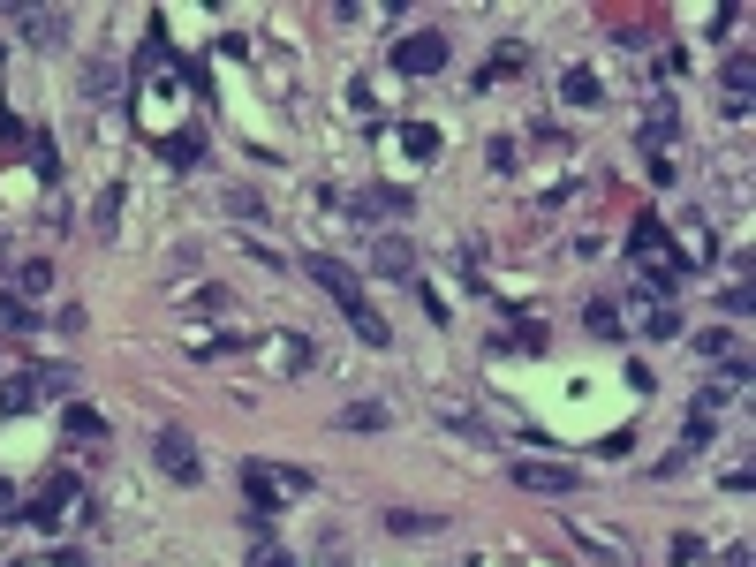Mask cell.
<instances>
[{
	"instance_id": "9c48e42d",
	"label": "cell",
	"mask_w": 756,
	"mask_h": 567,
	"mask_svg": "<svg viewBox=\"0 0 756 567\" xmlns=\"http://www.w3.org/2000/svg\"><path fill=\"white\" fill-rule=\"evenodd\" d=\"M356 220H409V189H363Z\"/></svg>"
},
{
	"instance_id": "5bb4252c",
	"label": "cell",
	"mask_w": 756,
	"mask_h": 567,
	"mask_svg": "<svg viewBox=\"0 0 756 567\" xmlns=\"http://www.w3.org/2000/svg\"><path fill=\"white\" fill-rule=\"evenodd\" d=\"M583 326L598 333V341H620V333H628V326H620V303H605V295H598V303L583 310Z\"/></svg>"
},
{
	"instance_id": "ac0fdd59",
	"label": "cell",
	"mask_w": 756,
	"mask_h": 567,
	"mask_svg": "<svg viewBox=\"0 0 756 567\" xmlns=\"http://www.w3.org/2000/svg\"><path fill=\"white\" fill-rule=\"evenodd\" d=\"M159 152H167V167H197V159H205V144H197V129H182V137H167Z\"/></svg>"
},
{
	"instance_id": "cb8c5ba5",
	"label": "cell",
	"mask_w": 756,
	"mask_h": 567,
	"mask_svg": "<svg viewBox=\"0 0 756 567\" xmlns=\"http://www.w3.org/2000/svg\"><path fill=\"white\" fill-rule=\"evenodd\" d=\"M401 144H409V159H424V167L439 159V137H431V129H401Z\"/></svg>"
},
{
	"instance_id": "7a4b0ae2",
	"label": "cell",
	"mask_w": 756,
	"mask_h": 567,
	"mask_svg": "<svg viewBox=\"0 0 756 567\" xmlns=\"http://www.w3.org/2000/svg\"><path fill=\"white\" fill-rule=\"evenodd\" d=\"M242 492H250V515H280L288 499H303L310 492V477L303 469H273V462H242Z\"/></svg>"
},
{
	"instance_id": "8fae6325",
	"label": "cell",
	"mask_w": 756,
	"mask_h": 567,
	"mask_svg": "<svg viewBox=\"0 0 756 567\" xmlns=\"http://www.w3.org/2000/svg\"><path fill=\"white\" fill-rule=\"evenodd\" d=\"M8 16H16L23 31L38 38V46H53V38H61V23H69V16H61V8H8Z\"/></svg>"
},
{
	"instance_id": "e0dca14e",
	"label": "cell",
	"mask_w": 756,
	"mask_h": 567,
	"mask_svg": "<svg viewBox=\"0 0 756 567\" xmlns=\"http://www.w3.org/2000/svg\"><path fill=\"white\" fill-rule=\"evenodd\" d=\"M31 401H46V394H38V378H8V394H0V416H23Z\"/></svg>"
},
{
	"instance_id": "7402d4cb",
	"label": "cell",
	"mask_w": 756,
	"mask_h": 567,
	"mask_svg": "<svg viewBox=\"0 0 756 567\" xmlns=\"http://www.w3.org/2000/svg\"><path fill=\"white\" fill-rule=\"evenodd\" d=\"M250 567H295V552H288V545H273V530H265L258 545H250Z\"/></svg>"
},
{
	"instance_id": "8992f818",
	"label": "cell",
	"mask_w": 756,
	"mask_h": 567,
	"mask_svg": "<svg viewBox=\"0 0 756 567\" xmlns=\"http://www.w3.org/2000/svg\"><path fill=\"white\" fill-rule=\"evenodd\" d=\"M152 447H159V469H167V477L197 484V454H189V439H182V431H159Z\"/></svg>"
},
{
	"instance_id": "d6986e66",
	"label": "cell",
	"mask_w": 756,
	"mask_h": 567,
	"mask_svg": "<svg viewBox=\"0 0 756 567\" xmlns=\"http://www.w3.org/2000/svg\"><path fill=\"white\" fill-rule=\"evenodd\" d=\"M386 530H394V537H431V530H439V515H409V507H394Z\"/></svg>"
},
{
	"instance_id": "4fadbf2b",
	"label": "cell",
	"mask_w": 756,
	"mask_h": 567,
	"mask_svg": "<svg viewBox=\"0 0 756 567\" xmlns=\"http://www.w3.org/2000/svg\"><path fill=\"white\" fill-rule=\"evenodd\" d=\"M386 424H394L386 401H356V409H341V431H386Z\"/></svg>"
},
{
	"instance_id": "9a60e30c",
	"label": "cell",
	"mask_w": 756,
	"mask_h": 567,
	"mask_svg": "<svg viewBox=\"0 0 756 567\" xmlns=\"http://www.w3.org/2000/svg\"><path fill=\"white\" fill-rule=\"evenodd\" d=\"M0 333H38V318H31V303H23L16 288L0 295Z\"/></svg>"
},
{
	"instance_id": "5b68a950",
	"label": "cell",
	"mask_w": 756,
	"mask_h": 567,
	"mask_svg": "<svg viewBox=\"0 0 756 567\" xmlns=\"http://www.w3.org/2000/svg\"><path fill=\"white\" fill-rule=\"evenodd\" d=\"M431 409L447 416V424L462 431V439H477V447H492V424H484V416L469 409V401H454V394H431Z\"/></svg>"
},
{
	"instance_id": "2e32d148",
	"label": "cell",
	"mask_w": 756,
	"mask_h": 567,
	"mask_svg": "<svg viewBox=\"0 0 756 567\" xmlns=\"http://www.w3.org/2000/svg\"><path fill=\"white\" fill-rule=\"evenodd\" d=\"M61 424L76 431V439H106V424H99V409H84V401H61Z\"/></svg>"
},
{
	"instance_id": "603a6c76",
	"label": "cell",
	"mask_w": 756,
	"mask_h": 567,
	"mask_svg": "<svg viewBox=\"0 0 756 567\" xmlns=\"http://www.w3.org/2000/svg\"><path fill=\"white\" fill-rule=\"evenodd\" d=\"M227 212H235V220H265V197L258 189H227Z\"/></svg>"
},
{
	"instance_id": "ba28073f",
	"label": "cell",
	"mask_w": 756,
	"mask_h": 567,
	"mask_svg": "<svg viewBox=\"0 0 756 567\" xmlns=\"http://www.w3.org/2000/svg\"><path fill=\"white\" fill-rule=\"evenodd\" d=\"M575 537H583L590 552H605V560H613V567H636V545H628V537H620V530H598V522H575Z\"/></svg>"
},
{
	"instance_id": "44dd1931",
	"label": "cell",
	"mask_w": 756,
	"mask_h": 567,
	"mask_svg": "<svg viewBox=\"0 0 756 567\" xmlns=\"http://www.w3.org/2000/svg\"><path fill=\"white\" fill-rule=\"evenodd\" d=\"M567 106H598V76H590V69H567Z\"/></svg>"
},
{
	"instance_id": "3957f363",
	"label": "cell",
	"mask_w": 756,
	"mask_h": 567,
	"mask_svg": "<svg viewBox=\"0 0 756 567\" xmlns=\"http://www.w3.org/2000/svg\"><path fill=\"white\" fill-rule=\"evenodd\" d=\"M394 69L401 76H431V69H447V31H409L394 46Z\"/></svg>"
},
{
	"instance_id": "30bf717a",
	"label": "cell",
	"mask_w": 756,
	"mask_h": 567,
	"mask_svg": "<svg viewBox=\"0 0 756 567\" xmlns=\"http://www.w3.org/2000/svg\"><path fill=\"white\" fill-rule=\"evenodd\" d=\"M409 265H416V250H409L401 235H386V242L371 250V273H386V280H409Z\"/></svg>"
},
{
	"instance_id": "ffe728a7",
	"label": "cell",
	"mask_w": 756,
	"mask_h": 567,
	"mask_svg": "<svg viewBox=\"0 0 756 567\" xmlns=\"http://www.w3.org/2000/svg\"><path fill=\"white\" fill-rule=\"evenodd\" d=\"M522 61H530V53H522V46H499L492 61H484V76H477V84H499V76H515Z\"/></svg>"
},
{
	"instance_id": "484cf974",
	"label": "cell",
	"mask_w": 756,
	"mask_h": 567,
	"mask_svg": "<svg viewBox=\"0 0 756 567\" xmlns=\"http://www.w3.org/2000/svg\"><path fill=\"white\" fill-rule=\"evenodd\" d=\"M8 515H16V492H8V484H0V522H8Z\"/></svg>"
},
{
	"instance_id": "277c9868",
	"label": "cell",
	"mask_w": 756,
	"mask_h": 567,
	"mask_svg": "<svg viewBox=\"0 0 756 567\" xmlns=\"http://www.w3.org/2000/svg\"><path fill=\"white\" fill-rule=\"evenodd\" d=\"M515 484H522V492L567 499V492H583V469H567V462H515Z\"/></svg>"
},
{
	"instance_id": "6da1fadb",
	"label": "cell",
	"mask_w": 756,
	"mask_h": 567,
	"mask_svg": "<svg viewBox=\"0 0 756 567\" xmlns=\"http://www.w3.org/2000/svg\"><path fill=\"white\" fill-rule=\"evenodd\" d=\"M303 273H310V280H318V288H326V295H333V303H341V310H348V326H356V341H371V348H386V341H394V333H386V318H378V310H371V303H363V288H356V273H348V265H341V258H303Z\"/></svg>"
},
{
	"instance_id": "d4e9b609",
	"label": "cell",
	"mask_w": 756,
	"mask_h": 567,
	"mask_svg": "<svg viewBox=\"0 0 756 567\" xmlns=\"http://www.w3.org/2000/svg\"><path fill=\"white\" fill-rule=\"evenodd\" d=\"M726 310H734V318H749V273H734V288H726Z\"/></svg>"
},
{
	"instance_id": "7c38bea8",
	"label": "cell",
	"mask_w": 756,
	"mask_h": 567,
	"mask_svg": "<svg viewBox=\"0 0 756 567\" xmlns=\"http://www.w3.org/2000/svg\"><path fill=\"white\" fill-rule=\"evenodd\" d=\"M16 295H23V303L53 295V265H46V258H23V265H16Z\"/></svg>"
},
{
	"instance_id": "52a82bcc",
	"label": "cell",
	"mask_w": 756,
	"mask_h": 567,
	"mask_svg": "<svg viewBox=\"0 0 756 567\" xmlns=\"http://www.w3.org/2000/svg\"><path fill=\"white\" fill-rule=\"evenodd\" d=\"M636 333H651V341H673V333H681V310H673V303H651V295H636Z\"/></svg>"
}]
</instances>
